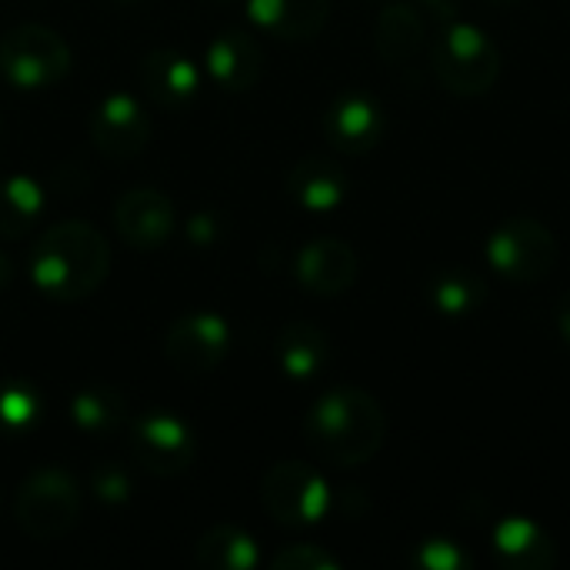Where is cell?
<instances>
[{
  "mask_svg": "<svg viewBox=\"0 0 570 570\" xmlns=\"http://www.w3.org/2000/svg\"><path fill=\"white\" fill-rule=\"evenodd\" d=\"M264 508L277 524L304 528L317 524L331 508V491L324 478L304 461H281L267 471L261 488Z\"/></svg>",
  "mask_w": 570,
  "mask_h": 570,
  "instance_id": "52a82bcc",
  "label": "cell"
},
{
  "mask_svg": "<svg viewBox=\"0 0 570 570\" xmlns=\"http://www.w3.org/2000/svg\"><path fill=\"white\" fill-rule=\"evenodd\" d=\"M217 234H220V224H217V217H214L210 210L197 214V217L187 224V237H190L197 247H207V244H214V240H217Z\"/></svg>",
  "mask_w": 570,
  "mask_h": 570,
  "instance_id": "f1b7e54d",
  "label": "cell"
},
{
  "mask_svg": "<svg viewBox=\"0 0 570 570\" xmlns=\"http://www.w3.org/2000/svg\"><path fill=\"white\" fill-rule=\"evenodd\" d=\"M194 561L207 570H250L257 568L261 554L247 531L234 524H217L194 544Z\"/></svg>",
  "mask_w": 570,
  "mask_h": 570,
  "instance_id": "44dd1931",
  "label": "cell"
},
{
  "mask_svg": "<svg viewBox=\"0 0 570 570\" xmlns=\"http://www.w3.org/2000/svg\"><path fill=\"white\" fill-rule=\"evenodd\" d=\"M230 351V331L217 314H187L170 324L164 337L167 361L184 374H207L214 371Z\"/></svg>",
  "mask_w": 570,
  "mask_h": 570,
  "instance_id": "9c48e42d",
  "label": "cell"
},
{
  "mask_svg": "<svg viewBox=\"0 0 570 570\" xmlns=\"http://www.w3.org/2000/svg\"><path fill=\"white\" fill-rule=\"evenodd\" d=\"M70 421L90 438H107L127 424V404L114 387H83L70 401Z\"/></svg>",
  "mask_w": 570,
  "mask_h": 570,
  "instance_id": "7402d4cb",
  "label": "cell"
},
{
  "mask_svg": "<svg viewBox=\"0 0 570 570\" xmlns=\"http://www.w3.org/2000/svg\"><path fill=\"white\" fill-rule=\"evenodd\" d=\"M384 110L374 97L367 94H341L327 110H324V137L334 150L361 157L371 154L381 137H384Z\"/></svg>",
  "mask_w": 570,
  "mask_h": 570,
  "instance_id": "8fae6325",
  "label": "cell"
},
{
  "mask_svg": "<svg viewBox=\"0 0 570 570\" xmlns=\"http://www.w3.org/2000/svg\"><path fill=\"white\" fill-rule=\"evenodd\" d=\"M414 564L424 570H464L471 568V554H464L454 541H424Z\"/></svg>",
  "mask_w": 570,
  "mask_h": 570,
  "instance_id": "4316f807",
  "label": "cell"
},
{
  "mask_svg": "<svg viewBox=\"0 0 570 570\" xmlns=\"http://www.w3.org/2000/svg\"><path fill=\"white\" fill-rule=\"evenodd\" d=\"M287 194L304 210H334L347 197V174L331 157H304L287 170Z\"/></svg>",
  "mask_w": 570,
  "mask_h": 570,
  "instance_id": "e0dca14e",
  "label": "cell"
},
{
  "mask_svg": "<svg viewBox=\"0 0 570 570\" xmlns=\"http://www.w3.org/2000/svg\"><path fill=\"white\" fill-rule=\"evenodd\" d=\"M10 277H13V267H10V261H7V254H0V291L10 284Z\"/></svg>",
  "mask_w": 570,
  "mask_h": 570,
  "instance_id": "1f68e13d",
  "label": "cell"
},
{
  "mask_svg": "<svg viewBox=\"0 0 570 570\" xmlns=\"http://www.w3.org/2000/svg\"><path fill=\"white\" fill-rule=\"evenodd\" d=\"M488 261L511 284H538L558 264V237L534 217H508L488 237Z\"/></svg>",
  "mask_w": 570,
  "mask_h": 570,
  "instance_id": "8992f818",
  "label": "cell"
},
{
  "mask_svg": "<svg viewBox=\"0 0 570 570\" xmlns=\"http://www.w3.org/2000/svg\"><path fill=\"white\" fill-rule=\"evenodd\" d=\"M304 434L311 451L334 468H361L367 464L387 434V417L377 397L361 387L327 391L307 411Z\"/></svg>",
  "mask_w": 570,
  "mask_h": 570,
  "instance_id": "7a4b0ae2",
  "label": "cell"
},
{
  "mask_svg": "<svg viewBox=\"0 0 570 570\" xmlns=\"http://www.w3.org/2000/svg\"><path fill=\"white\" fill-rule=\"evenodd\" d=\"M558 331H561V337L570 344V291L561 297V304H558Z\"/></svg>",
  "mask_w": 570,
  "mask_h": 570,
  "instance_id": "4dcf8cb0",
  "label": "cell"
},
{
  "mask_svg": "<svg viewBox=\"0 0 570 570\" xmlns=\"http://www.w3.org/2000/svg\"><path fill=\"white\" fill-rule=\"evenodd\" d=\"M424 40V20L411 3H391L374 27V50L387 63H407Z\"/></svg>",
  "mask_w": 570,
  "mask_h": 570,
  "instance_id": "ffe728a7",
  "label": "cell"
},
{
  "mask_svg": "<svg viewBox=\"0 0 570 570\" xmlns=\"http://www.w3.org/2000/svg\"><path fill=\"white\" fill-rule=\"evenodd\" d=\"M274 354L291 381H311L327 364V334L317 324L294 321L277 334Z\"/></svg>",
  "mask_w": 570,
  "mask_h": 570,
  "instance_id": "d6986e66",
  "label": "cell"
},
{
  "mask_svg": "<svg viewBox=\"0 0 570 570\" xmlns=\"http://www.w3.org/2000/svg\"><path fill=\"white\" fill-rule=\"evenodd\" d=\"M40 417V397L30 384L23 381H7L0 384V434L17 438L30 431Z\"/></svg>",
  "mask_w": 570,
  "mask_h": 570,
  "instance_id": "d4e9b609",
  "label": "cell"
},
{
  "mask_svg": "<svg viewBox=\"0 0 570 570\" xmlns=\"http://www.w3.org/2000/svg\"><path fill=\"white\" fill-rule=\"evenodd\" d=\"M124 3H130V0H124Z\"/></svg>",
  "mask_w": 570,
  "mask_h": 570,
  "instance_id": "836d02e7",
  "label": "cell"
},
{
  "mask_svg": "<svg viewBox=\"0 0 570 570\" xmlns=\"http://www.w3.org/2000/svg\"><path fill=\"white\" fill-rule=\"evenodd\" d=\"M494 551L504 568L548 570L558 564L554 541L528 518H504L494 528Z\"/></svg>",
  "mask_w": 570,
  "mask_h": 570,
  "instance_id": "ac0fdd59",
  "label": "cell"
},
{
  "mask_svg": "<svg viewBox=\"0 0 570 570\" xmlns=\"http://www.w3.org/2000/svg\"><path fill=\"white\" fill-rule=\"evenodd\" d=\"M434 17H441V20H454L458 13H461V0H421Z\"/></svg>",
  "mask_w": 570,
  "mask_h": 570,
  "instance_id": "f546056e",
  "label": "cell"
},
{
  "mask_svg": "<svg viewBox=\"0 0 570 570\" xmlns=\"http://www.w3.org/2000/svg\"><path fill=\"white\" fill-rule=\"evenodd\" d=\"M70 70L67 40L43 23H20L0 40V73L20 90H40Z\"/></svg>",
  "mask_w": 570,
  "mask_h": 570,
  "instance_id": "5b68a950",
  "label": "cell"
},
{
  "mask_svg": "<svg viewBox=\"0 0 570 570\" xmlns=\"http://www.w3.org/2000/svg\"><path fill=\"white\" fill-rule=\"evenodd\" d=\"M247 13L281 40H311L327 27L331 0H247Z\"/></svg>",
  "mask_w": 570,
  "mask_h": 570,
  "instance_id": "2e32d148",
  "label": "cell"
},
{
  "mask_svg": "<svg viewBox=\"0 0 570 570\" xmlns=\"http://www.w3.org/2000/svg\"><path fill=\"white\" fill-rule=\"evenodd\" d=\"M434 73L458 97H481L498 83L501 50L474 23H451L434 43Z\"/></svg>",
  "mask_w": 570,
  "mask_h": 570,
  "instance_id": "3957f363",
  "label": "cell"
},
{
  "mask_svg": "<svg viewBox=\"0 0 570 570\" xmlns=\"http://www.w3.org/2000/svg\"><path fill=\"white\" fill-rule=\"evenodd\" d=\"M43 214V194L30 177H3L0 180V237L20 240Z\"/></svg>",
  "mask_w": 570,
  "mask_h": 570,
  "instance_id": "603a6c76",
  "label": "cell"
},
{
  "mask_svg": "<svg viewBox=\"0 0 570 570\" xmlns=\"http://www.w3.org/2000/svg\"><path fill=\"white\" fill-rule=\"evenodd\" d=\"M174 224H177L174 204L167 200V194L154 187H134L120 194L114 204V227L137 250H157L160 244H167Z\"/></svg>",
  "mask_w": 570,
  "mask_h": 570,
  "instance_id": "7c38bea8",
  "label": "cell"
},
{
  "mask_svg": "<svg viewBox=\"0 0 570 570\" xmlns=\"http://www.w3.org/2000/svg\"><path fill=\"white\" fill-rule=\"evenodd\" d=\"M130 454L140 471L154 478H177L194 464L197 444L180 417L167 411H147L130 428Z\"/></svg>",
  "mask_w": 570,
  "mask_h": 570,
  "instance_id": "ba28073f",
  "label": "cell"
},
{
  "mask_svg": "<svg viewBox=\"0 0 570 570\" xmlns=\"http://www.w3.org/2000/svg\"><path fill=\"white\" fill-rule=\"evenodd\" d=\"M110 271L107 237L90 220H63L47 227L30 247V277L50 301L90 297Z\"/></svg>",
  "mask_w": 570,
  "mask_h": 570,
  "instance_id": "6da1fadb",
  "label": "cell"
},
{
  "mask_svg": "<svg viewBox=\"0 0 570 570\" xmlns=\"http://www.w3.org/2000/svg\"><path fill=\"white\" fill-rule=\"evenodd\" d=\"M90 140L110 160L137 157L150 140V117L130 94H110L90 117Z\"/></svg>",
  "mask_w": 570,
  "mask_h": 570,
  "instance_id": "30bf717a",
  "label": "cell"
},
{
  "mask_svg": "<svg viewBox=\"0 0 570 570\" xmlns=\"http://www.w3.org/2000/svg\"><path fill=\"white\" fill-rule=\"evenodd\" d=\"M431 304L451 317L471 314L484 304V281L474 271H461V267L441 271L431 281Z\"/></svg>",
  "mask_w": 570,
  "mask_h": 570,
  "instance_id": "cb8c5ba5",
  "label": "cell"
},
{
  "mask_svg": "<svg viewBox=\"0 0 570 570\" xmlns=\"http://www.w3.org/2000/svg\"><path fill=\"white\" fill-rule=\"evenodd\" d=\"M357 271H361V264H357L354 247L337 237H317V240L304 244L294 261V274H297L301 287H307L317 297H337V294L351 291L357 281Z\"/></svg>",
  "mask_w": 570,
  "mask_h": 570,
  "instance_id": "4fadbf2b",
  "label": "cell"
},
{
  "mask_svg": "<svg viewBox=\"0 0 570 570\" xmlns=\"http://www.w3.org/2000/svg\"><path fill=\"white\" fill-rule=\"evenodd\" d=\"M207 70L227 94L250 90L264 73V53L261 43L244 30H224L207 47Z\"/></svg>",
  "mask_w": 570,
  "mask_h": 570,
  "instance_id": "5bb4252c",
  "label": "cell"
},
{
  "mask_svg": "<svg viewBox=\"0 0 570 570\" xmlns=\"http://www.w3.org/2000/svg\"><path fill=\"white\" fill-rule=\"evenodd\" d=\"M137 77H140V87L147 90V97L157 100L160 107H170V110L190 104L194 94H197V87H200L197 67L184 53H177L170 47L150 50L140 60Z\"/></svg>",
  "mask_w": 570,
  "mask_h": 570,
  "instance_id": "9a60e30c",
  "label": "cell"
},
{
  "mask_svg": "<svg viewBox=\"0 0 570 570\" xmlns=\"http://www.w3.org/2000/svg\"><path fill=\"white\" fill-rule=\"evenodd\" d=\"M274 570H337L341 561L317 544H291L274 561Z\"/></svg>",
  "mask_w": 570,
  "mask_h": 570,
  "instance_id": "484cf974",
  "label": "cell"
},
{
  "mask_svg": "<svg viewBox=\"0 0 570 570\" xmlns=\"http://www.w3.org/2000/svg\"><path fill=\"white\" fill-rule=\"evenodd\" d=\"M484 3H491V7H514V3H521V0H484Z\"/></svg>",
  "mask_w": 570,
  "mask_h": 570,
  "instance_id": "d6a6232c",
  "label": "cell"
},
{
  "mask_svg": "<svg viewBox=\"0 0 570 570\" xmlns=\"http://www.w3.org/2000/svg\"><path fill=\"white\" fill-rule=\"evenodd\" d=\"M17 528L33 541L63 538L80 518V491L70 474L57 468H43L30 474L13 501Z\"/></svg>",
  "mask_w": 570,
  "mask_h": 570,
  "instance_id": "277c9868",
  "label": "cell"
},
{
  "mask_svg": "<svg viewBox=\"0 0 570 570\" xmlns=\"http://www.w3.org/2000/svg\"><path fill=\"white\" fill-rule=\"evenodd\" d=\"M94 491H97V498H100V501L117 504V501H127V498H130V481H127V474H124V471H117V468H104V471H97V474H94Z\"/></svg>",
  "mask_w": 570,
  "mask_h": 570,
  "instance_id": "83f0119b",
  "label": "cell"
}]
</instances>
